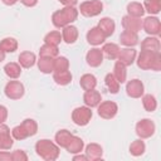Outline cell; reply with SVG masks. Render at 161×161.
<instances>
[{
    "label": "cell",
    "instance_id": "obj_20",
    "mask_svg": "<svg viewBox=\"0 0 161 161\" xmlns=\"http://www.w3.org/2000/svg\"><path fill=\"white\" fill-rule=\"evenodd\" d=\"M98 28L101 29V31L104 34V36H111L113 33H114V29H116V24L113 21V19L111 18H102L98 23Z\"/></svg>",
    "mask_w": 161,
    "mask_h": 161
},
{
    "label": "cell",
    "instance_id": "obj_21",
    "mask_svg": "<svg viewBox=\"0 0 161 161\" xmlns=\"http://www.w3.org/2000/svg\"><path fill=\"white\" fill-rule=\"evenodd\" d=\"M141 49L152 53H160V40L156 36L145 38L141 43Z\"/></svg>",
    "mask_w": 161,
    "mask_h": 161
},
{
    "label": "cell",
    "instance_id": "obj_36",
    "mask_svg": "<svg viewBox=\"0 0 161 161\" xmlns=\"http://www.w3.org/2000/svg\"><path fill=\"white\" fill-rule=\"evenodd\" d=\"M59 54V49L55 45H49L44 44L39 49V57H49V58H55Z\"/></svg>",
    "mask_w": 161,
    "mask_h": 161
},
{
    "label": "cell",
    "instance_id": "obj_28",
    "mask_svg": "<svg viewBox=\"0 0 161 161\" xmlns=\"http://www.w3.org/2000/svg\"><path fill=\"white\" fill-rule=\"evenodd\" d=\"M4 72H5V74H6L9 78L16 79V78H19L20 74H21V67H20L19 63L10 62V63L5 64V67H4Z\"/></svg>",
    "mask_w": 161,
    "mask_h": 161
},
{
    "label": "cell",
    "instance_id": "obj_25",
    "mask_svg": "<svg viewBox=\"0 0 161 161\" xmlns=\"http://www.w3.org/2000/svg\"><path fill=\"white\" fill-rule=\"evenodd\" d=\"M38 68L42 73H52L54 70V58L49 57H40L38 60Z\"/></svg>",
    "mask_w": 161,
    "mask_h": 161
},
{
    "label": "cell",
    "instance_id": "obj_9",
    "mask_svg": "<svg viewBox=\"0 0 161 161\" xmlns=\"http://www.w3.org/2000/svg\"><path fill=\"white\" fill-rule=\"evenodd\" d=\"M97 107H98V116L102 117V118H104V119L113 118L117 114V111H118L117 104L114 102H112V101L101 102Z\"/></svg>",
    "mask_w": 161,
    "mask_h": 161
},
{
    "label": "cell",
    "instance_id": "obj_18",
    "mask_svg": "<svg viewBox=\"0 0 161 161\" xmlns=\"http://www.w3.org/2000/svg\"><path fill=\"white\" fill-rule=\"evenodd\" d=\"M62 39L67 44H73L78 39V29L74 25H65L62 30Z\"/></svg>",
    "mask_w": 161,
    "mask_h": 161
},
{
    "label": "cell",
    "instance_id": "obj_23",
    "mask_svg": "<svg viewBox=\"0 0 161 161\" xmlns=\"http://www.w3.org/2000/svg\"><path fill=\"white\" fill-rule=\"evenodd\" d=\"M102 155H103V148L98 143H89V145H87V147H86V156H87L88 160H91V161L99 160V158H102Z\"/></svg>",
    "mask_w": 161,
    "mask_h": 161
},
{
    "label": "cell",
    "instance_id": "obj_45",
    "mask_svg": "<svg viewBox=\"0 0 161 161\" xmlns=\"http://www.w3.org/2000/svg\"><path fill=\"white\" fill-rule=\"evenodd\" d=\"M58 1L65 6H74L78 3V0H58Z\"/></svg>",
    "mask_w": 161,
    "mask_h": 161
},
{
    "label": "cell",
    "instance_id": "obj_31",
    "mask_svg": "<svg viewBox=\"0 0 161 161\" xmlns=\"http://www.w3.org/2000/svg\"><path fill=\"white\" fill-rule=\"evenodd\" d=\"M112 74L114 75V78L118 80V83H119V84L126 82V78H127L126 67H125L122 63H119L118 60L114 63V67H113V73H112Z\"/></svg>",
    "mask_w": 161,
    "mask_h": 161
},
{
    "label": "cell",
    "instance_id": "obj_32",
    "mask_svg": "<svg viewBox=\"0 0 161 161\" xmlns=\"http://www.w3.org/2000/svg\"><path fill=\"white\" fill-rule=\"evenodd\" d=\"M72 133L68 131V130H59L57 133H55V142L59 147H63L65 148V146L68 145L69 140L72 138Z\"/></svg>",
    "mask_w": 161,
    "mask_h": 161
},
{
    "label": "cell",
    "instance_id": "obj_41",
    "mask_svg": "<svg viewBox=\"0 0 161 161\" xmlns=\"http://www.w3.org/2000/svg\"><path fill=\"white\" fill-rule=\"evenodd\" d=\"M11 157H13V161H26L28 160V156L23 150L13 151L11 152Z\"/></svg>",
    "mask_w": 161,
    "mask_h": 161
},
{
    "label": "cell",
    "instance_id": "obj_47",
    "mask_svg": "<svg viewBox=\"0 0 161 161\" xmlns=\"http://www.w3.org/2000/svg\"><path fill=\"white\" fill-rule=\"evenodd\" d=\"M73 160L75 161V160H88V158H87V156H86V155H77V156H74V157H73Z\"/></svg>",
    "mask_w": 161,
    "mask_h": 161
},
{
    "label": "cell",
    "instance_id": "obj_44",
    "mask_svg": "<svg viewBox=\"0 0 161 161\" xmlns=\"http://www.w3.org/2000/svg\"><path fill=\"white\" fill-rule=\"evenodd\" d=\"M13 160L10 152H0V161H10Z\"/></svg>",
    "mask_w": 161,
    "mask_h": 161
},
{
    "label": "cell",
    "instance_id": "obj_42",
    "mask_svg": "<svg viewBox=\"0 0 161 161\" xmlns=\"http://www.w3.org/2000/svg\"><path fill=\"white\" fill-rule=\"evenodd\" d=\"M8 118V108L0 104V123H4Z\"/></svg>",
    "mask_w": 161,
    "mask_h": 161
},
{
    "label": "cell",
    "instance_id": "obj_33",
    "mask_svg": "<svg viewBox=\"0 0 161 161\" xmlns=\"http://www.w3.org/2000/svg\"><path fill=\"white\" fill-rule=\"evenodd\" d=\"M0 48H1L5 53H14V52L18 49V42H16L15 38H11V36L4 38V39L0 42Z\"/></svg>",
    "mask_w": 161,
    "mask_h": 161
},
{
    "label": "cell",
    "instance_id": "obj_17",
    "mask_svg": "<svg viewBox=\"0 0 161 161\" xmlns=\"http://www.w3.org/2000/svg\"><path fill=\"white\" fill-rule=\"evenodd\" d=\"M101 101H102V97H101V93L98 91L91 89V91H86L83 94V102L89 108L97 107L101 103Z\"/></svg>",
    "mask_w": 161,
    "mask_h": 161
},
{
    "label": "cell",
    "instance_id": "obj_15",
    "mask_svg": "<svg viewBox=\"0 0 161 161\" xmlns=\"http://www.w3.org/2000/svg\"><path fill=\"white\" fill-rule=\"evenodd\" d=\"M14 141L10 137V130L6 125L0 123V150H10Z\"/></svg>",
    "mask_w": 161,
    "mask_h": 161
},
{
    "label": "cell",
    "instance_id": "obj_43",
    "mask_svg": "<svg viewBox=\"0 0 161 161\" xmlns=\"http://www.w3.org/2000/svg\"><path fill=\"white\" fill-rule=\"evenodd\" d=\"M20 3L25 6H28V8H33L38 4V0H20Z\"/></svg>",
    "mask_w": 161,
    "mask_h": 161
},
{
    "label": "cell",
    "instance_id": "obj_34",
    "mask_svg": "<svg viewBox=\"0 0 161 161\" xmlns=\"http://www.w3.org/2000/svg\"><path fill=\"white\" fill-rule=\"evenodd\" d=\"M146 150V145L145 142L142 141V138H138V140H135L131 145H130V153L132 156H141L143 155Z\"/></svg>",
    "mask_w": 161,
    "mask_h": 161
},
{
    "label": "cell",
    "instance_id": "obj_24",
    "mask_svg": "<svg viewBox=\"0 0 161 161\" xmlns=\"http://www.w3.org/2000/svg\"><path fill=\"white\" fill-rule=\"evenodd\" d=\"M18 59H19L20 67H23V68H31L35 64V62H36V57L31 52H23V53H20Z\"/></svg>",
    "mask_w": 161,
    "mask_h": 161
},
{
    "label": "cell",
    "instance_id": "obj_30",
    "mask_svg": "<svg viewBox=\"0 0 161 161\" xmlns=\"http://www.w3.org/2000/svg\"><path fill=\"white\" fill-rule=\"evenodd\" d=\"M103 55H106L108 59H117L118 53H119V47L114 43H107L103 45V48L101 49Z\"/></svg>",
    "mask_w": 161,
    "mask_h": 161
},
{
    "label": "cell",
    "instance_id": "obj_6",
    "mask_svg": "<svg viewBox=\"0 0 161 161\" xmlns=\"http://www.w3.org/2000/svg\"><path fill=\"white\" fill-rule=\"evenodd\" d=\"M92 118V111L89 107L83 106V107H77L72 112V119L77 126H86L89 123Z\"/></svg>",
    "mask_w": 161,
    "mask_h": 161
},
{
    "label": "cell",
    "instance_id": "obj_27",
    "mask_svg": "<svg viewBox=\"0 0 161 161\" xmlns=\"http://www.w3.org/2000/svg\"><path fill=\"white\" fill-rule=\"evenodd\" d=\"M79 84L80 87L84 89V91H91V89H94L96 86H97V78L93 75V74H83L79 79Z\"/></svg>",
    "mask_w": 161,
    "mask_h": 161
},
{
    "label": "cell",
    "instance_id": "obj_14",
    "mask_svg": "<svg viewBox=\"0 0 161 161\" xmlns=\"http://www.w3.org/2000/svg\"><path fill=\"white\" fill-rule=\"evenodd\" d=\"M103 53L101 49L98 48H92L91 50H88L87 55H86V60H87V64L96 68V67H99L103 62Z\"/></svg>",
    "mask_w": 161,
    "mask_h": 161
},
{
    "label": "cell",
    "instance_id": "obj_1",
    "mask_svg": "<svg viewBox=\"0 0 161 161\" xmlns=\"http://www.w3.org/2000/svg\"><path fill=\"white\" fill-rule=\"evenodd\" d=\"M78 18V10L74 6H64L60 10H57L52 15V23L55 28H64L65 25L72 24Z\"/></svg>",
    "mask_w": 161,
    "mask_h": 161
},
{
    "label": "cell",
    "instance_id": "obj_19",
    "mask_svg": "<svg viewBox=\"0 0 161 161\" xmlns=\"http://www.w3.org/2000/svg\"><path fill=\"white\" fill-rule=\"evenodd\" d=\"M119 42H121L122 45L131 48V47H135V45L138 44V35H137V33L123 30L119 35Z\"/></svg>",
    "mask_w": 161,
    "mask_h": 161
},
{
    "label": "cell",
    "instance_id": "obj_12",
    "mask_svg": "<svg viewBox=\"0 0 161 161\" xmlns=\"http://www.w3.org/2000/svg\"><path fill=\"white\" fill-rule=\"evenodd\" d=\"M136 57H137V52L133 49V48H123V49H119V53H118V62L122 63L125 67H130L133 64V62L136 60Z\"/></svg>",
    "mask_w": 161,
    "mask_h": 161
},
{
    "label": "cell",
    "instance_id": "obj_5",
    "mask_svg": "<svg viewBox=\"0 0 161 161\" xmlns=\"http://www.w3.org/2000/svg\"><path fill=\"white\" fill-rule=\"evenodd\" d=\"M79 11L83 16L93 18V16L99 15L103 11V4L101 0H88L80 4Z\"/></svg>",
    "mask_w": 161,
    "mask_h": 161
},
{
    "label": "cell",
    "instance_id": "obj_4",
    "mask_svg": "<svg viewBox=\"0 0 161 161\" xmlns=\"http://www.w3.org/2000/svg\"><path fill=\"white\" fill-rule=\"evenodd\" d=\"M38 132V123L31 119V118H26L24 119L20 125L15 126L13 130H11V135L15 140H25L28 137H31L34 136L35 133Z\"/></svg>",
    "mask_w": 161,
    "mask_h": 161
},
{
    "label": "cell",
    "instance_id": "obj_39",
    "mask_svg": "<svg viewBox=\"0 0 161 161\" xmlns=\"http://www.w3.org/2000/svg\"><path fill=\"white\" fill-rule=\"evenodd\" d=\"M62 40H63V39H62V34H60L59 31H57V30L50 31V33H48V34L44 36V43H45V44H49V45H55V47H58V44H59Z\"/></svg>",
    "mask_w": 161,
    "mask_h": 161
},
{
    "label": "cell",
    "instance_id": "obj_11",
    "mask_svg": "<svg viewBox=\"0 0 161 161\" xmlns=\"http://www.w3.org/2000/svg\"><path fill=\"white\" fill-rule=\"evenodd\" d=\"M145 92V87L143 83L140 79H131L127 82L126 84V93L128 97L131 98H140L141 96H143Z\"/></svg>",
    "mask_w": 161,
    "mask_h": 161
},
{
    "label": "cell",
    "instance_id": "obj_2",
    "mask_svg": "<svg viewBox=\"0 0 161 161\" xmlns=\"http://www.w3.org/2000/svg\"><path fill=\"white\" fill-rule=\"evenodd\" d=\"M137 67L143 70H161V55L160 53H152L147 50H141V53L137 57Z\"/></svg>",
    "mask_w": 161,
    "mask_h": 161
},
{
    "label": "cell",
    "instance_id": "obj_16",
    "mask_svg": "<svg viewBox=\"0 0 161 161\" xmlns=\"http://www.w3.org/2000/svg\"><path fill=\"white\" fill-rule=\"evenodd\" d=\"M104 40H106V36L98 26H94L87 31V42L91 45H101L102 43H104Z\"/></svg>",
    "mask_w": 161,
    "mask_h": 161
},
{
    "label": "cell",
    "instance_id": "obj_26",
    "mask_svg": "<svg viewBox=\"0 0 161 161\" xmlns=\"http://www.w3.org/2000/svg\"><path fill=\"white\" fill-rule=\"evenodd\" d=\"M53 80L59 86H67L72 82V74L69 70L53 72Z\"/></svg>",
    "mask_w": 161,
    "mask_h": 161
},
{
    "label": "cell",
    "instance_id": "obj_7",
    "mask_svg": "<svg viewBox=\"0 0 161 161\" xmlns=\"http://www.w3.org/2000/svg\"><path fill=\"white\" fill-rule=\"evenodd\" d=\"M155 131H156V126L153 121H151L150 118H143L136 123V133L142 140L151 137L155 133Z\"/></svg>",
    "mask_w": 161,
    "mask_h": 161
},
{
    "label": "cell",
    "instance_id": "obj_46",
    "mask_svg": "<svg viewBox=\"0 0 161 161\" xmlns=\"http://www.w3.org/2000/svg\"><path fill=\"white\" fill-rule=\"evenodd\" d=\"M1 1H3L5 5H9V6H10V5H14V4H16L19 0H1Z\"/></svg>",
    "mask_w": 161,
    "mask_h": 161
},
{
    "label": "cell",
    "instance_id": "obj_38",
    "mask_svg": "<svg viewBox=\"0 0 161 161\" xmlns=\"http://www.w3.org/2000/svg\"><path fill=\"white\" fill-rule=\"evenodd\" d=\"M142 104L147 112H153L157 108V101L152 94H145L142 97Z\"/></svg>",
    "mask_w": 161,
    "mask_h": 161
},
{
    "label": "cell",
    "instance_id": "obj_40",
    "mask_svg": "<svg viewBox=\"0 0 161 161\" xmlns=\"http://www.w3.org/2000/svg\"><path fill=\"white\" fill-rule=\"evenodd\" d=\"M69 69V60L65 57H55L54 58V70L53 72H62Z\"/></svg>",
    "mask_w": 161,
    "mask_h": 161
},
{
    "label": "cell",
    "instance_id": "obj_29",
    "mask_svg": "<svg viewBox=\"0 0 161 161\" xmlns=\"http://www.w3.org/2000/svg\"><path fill=\"white\" fill-rule=\"evenodd\" d=\"M145 14V9L143 5L137 3V1H132L127 5V15L133 16V18H141Z\"/></svg>",
    "mask_w": 161,
    "mask_h": 161
},
{
    "label": "cell",
    "instance_id": "obj_8",
    "mask_svg": "<svg viewBox=\"0 0 161 161\" xmlns=\"http://www.w3.org/2000/svg\"><path fill=\"white\" fill-rule=\"evenodd\" d=\"M4 92H5V96L10 99H20L24 96L25 89L23 83H20L19 80H10L6 83Z\"/></svg>",
    "mask_w": 161,
    "mask_h": 161
},
{
    "label": "cell",
    "instance_id": "obj_35",
    "mask_svg": "<svg viewBox=\"0 0 161 161\" xmlns=\"http://www.w3.org/2000/svg\"><path fill=\"white\" fill-rule=\"evenodd\" d=\"M143 9L151 15H156L161 11V1L160 0H145Z\"/></svg>",
    "mask_w": 161,
    "mask_h": 161
},
{
    "label": "cell",
    "instance_id": "obj_3",
    "mask_svg": "<svg viewBox=\"0 0 161 161\" xmlns=\"http://www.w3.org/2000/svg\"><path fill=\"white\" fill-rule=\"evenodd\" d=\"M35 152L45 161H54L59 157V146L50 140H39L35 143Z\"/></svg>",
    "mask_w": 161,
    "mask_h": 161
},
{
    "label": "cell",
    "instance_id": "obj_13",
    "mask_svg": "<svg viewBox=\"0 0 161 161\" xmlns=\"http://www.w3.org/2000/svg\"><path fill=\"white\" fill-rule=\"evenodd\" d=\"M122 26L125 30H128L132 33H138L142 28V20H141V18H133V16L126 15L122 18Z\"/></svg>",
    "mask_w": 161,
    "mask_h": 161
},
{
    "label": "cell",
    "instance_id": "obj_37",
    "mask_svg": "<svg viewBox=\"0 0 161 161\" xmlns=\"http://www.w3.org/2000/svg\"><path fill=\"white\" fill-rule=\"evenodd\" d=\"M104 83H106V86H107V88H108V91L111 93H113V94L118 93V91H119V83H118V80L114 78V75L112 73L106 74Z\"/></svg>",
    "mask_w": 161,
    "mask_h": 161
},
{
    "label": "cell",
    "instance_id": "obj_48",
    "mask_svg": "<svg viewBox=\"0 0 161 161\" xmlns=\"http://www.w3.org/2000/svg\"><path fill=\"white\" fill-rule=\"evenodd\" d=\"M4 59H5V52H4V50L0 48V63H1Z\"/></svg>",
    "mask_w": 161,
    "mask_h": 161
},
{
    "label": "cell",
    "instance_id": "obj_10",
    "mask_svg": "<svg viewBox=\"0 0 161 161\" xmlns=\"http://www.w3.org/2000/svg\"><path fill=\"white\" fill-rule=\"evenodd\" d=\"M142 28L143 30L151 35V36H155V35H158L160 31H161V23H160V19L156 18V16H147L145 20H142Z\"/></svg>",
    "mask_w": 161,
    "mask_h": 161
},
{
    "label": "cell",
    "instance_id": "obj_22",
    "mask_svg": "<svg viewBox=\"0 0 161 161\" xmlns=\"http://www.w3.org/2000/svg\"><path fill=\"white\" fill-rule=\"evenodd\" d=\"M83 147H84V142H83V140H82L80 137L73 135L72 138L69 140L68 145L65 146V150H67L69 153L75 155V153H80V151H83Z\"/></svg>",
    "mask_w": 161,
    "mask_h": 161
}]
</instances>
